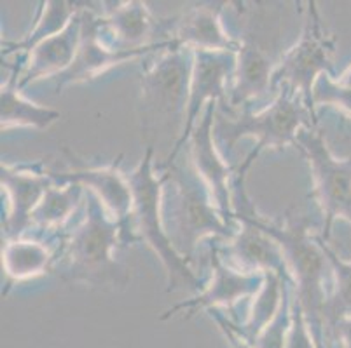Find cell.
<instances>
[{"label":"cell","instance_id":"1","mask_svg":"<svg viewBox=\"0 0 351 348\" xmlns=\"http://www.w3.org/2000/svg\"><path fill=\"white\" fill-rule=\"evenodd\" d=\"M261 150L254 148L241 164L236 168L231 181L232 219H243L261 228L264 234L271 235L282 247L285 256L289 277L292 280L293 298L304 310L306 321L311 330L313 340L318 348L325 345V305H327V256L317 241V235H309V226L304 218H285L283 222H269L261 216L247 191V174L252 164L258 157Z\"/></svg>","mask_w":351,"mask_h":348},{"label":"cell","instance_id":"2","mask_svg":"<svg viewBox=\"0 0 351 348\" xmlns=\"http://www.w3.org/2000/svg\"><path fill=\"white\" fill-rule=\"evenodd\" d=\"M84 216L73 228L58 235L56 261L53 270L60 268L65 282H79L98 289L124 287L130 273L114 258L116 249L135 244L130 225L116 222L104 204L86 190Z\"/></svg>","mask_w":351,"mask_h":348},{"label":"cell","instance_id":"3","mask_svg":"<svg viewBox=\"0 0 351 348\" xmlns=\"http://www.w3.org/2000/svg\"><path fill=\"white\" fill-rule=\"evenodd\" d=\"M154 145H147L142 159L130 174L128 181L133 190V209L130 216V226L136 241L145 242L161 261L166 273V291L175 293L187 289L191 293H201L206 280L199 279L189 267V261L178 254L166 232L162 216V199L168 183V172L156 174Z\"/></svg>","mask_w":351,"mask_h":348},{"label":"cell","instance_id":"4","mask_svg":"<svg viewBox=\"0 0 351 348\" xmlns=\"http://www.w3.org/2000/svg\"><path fill=\"white\" fill-rule=\"evenodd\" d=\"M165 172V171H162ZM171 183L170 200L162 199L166 232L180 256L191 263L197 244L203 239L228 242L236 235L238 223H231L220 213L206 183L193 165H173L166 169Z\"/></svg>","mask_w":351,"mask_h":348},{"label":"cell","instance_id":"5","mask_svg":"<svg viewBox=\"0 0 351 348\" xmlns=\"http://www.w3.org/2000/svg\"><path fill=\"white\" fill-rule=\"evenodd\" d=\"M302 127H318L317 115L311 113L304 100L290 88H280L271 105L254 111L245 107L238 111L217 110L215 142L231 152L241 138H254L261 152L264 148H283L295 145Z\"/></svg>","mask_w":351,"mask_h":348},{"label":"cell","instance_id":"6","mask_svg":"<svg viewBox=\"0 0 351 348\" xmlns=\"http://www.w3.org/2000/svg\"><path fill=\"white\" fill-rule=\"evenodd\" d=\"M193 49L173 46L159 53L142 73V131L143 136L156 133V124L182 133L189 103L193 77Z\"/></svg>","mask_w":351,"mask_h":348},{"label":"cell","instance_id":"7","mask_svg":"<svg viewBox=\"0 0 351 348\" xmlns=\"http://www.w3.org/2000/svg\"><path fill=\"white\" fill-rule=\"evenodd\" d=\"M334 53L336 38L325 31L317 2H308V18L301 37L283 53L273 72L274 94L280 88H290L304 100L311 113L317 115L313 91L322 75H334Z\"/></svg>","mask_w":351,"mask_h":348},{"label":"cell","instance_id":"8","mask_svg":"<svg viewBox=\"0 0 351 348\" xmlns=\"http://www.w3.org/2000/svg\"><path fill=\"white\" fill-rule=\"evenodd\" d=\"M293 146L311 171L313 199L325 218L322 237L328 241L334 222L343 219L351 225V157H336L318 127H302Z\"/></svg>","mask_w":351,"mask_h":348},{"label":"cell","instance_id":"9","mask_svg":"<svg viewBox=\"0 0 351 348\" xmlns=\"http://www.w3.org/2000/svg\"><path fill=\"white\" fill-rule=\"evenodd\" d=\"M193 56V77H191L189 103H187L184 127L180 136L173 142L171 152L168 153V157L161 168H158V171H166L175 164L210 103H220L219 108L228 107L229 88L236 70V53L194 49Z\"/></svg>","mask_w":351,"mask_h":348},{"label":"cell","instance_id":"10","mask_svg":"<svg viewBox=\"0 0 351 348\" xmlns=\"http://www.w3.org/2000/svg\"><path fill=\"white\" fill-rule=\"evenodd\" d=\"M173 46L175 44L170 40V42L152 44L138 49H116L108 46L101 35L100 14H97L91 8H82V35L77 57L65 73L54 79V92L60 94L69 85L93 81L112 66L145 57L156 51L162 53Z\"/></svg>","mask_w":351,"mask_h":348},{"label":"cell","instance_id":"11","mask_svg":"<svg viewBox=\"0 0 351 348\" xmlns=\"http://www.w3.org/2000/svg\"><path fill=\"white\" fill-rule=\"evenodd\" d=\"M210 268L212 277L206 280L203 291L196 296L177 303L159 317V321L173 317L177 314H186V317H193L197 310H234V305L245 298H254L263 287L266 276L263 273H245L239 272L231 265L226 263L219 254L217 241H210Z\"/></svg>","mask_w":351,"mask_h":348},{"label":"cell","instance_id":"12","mask_svg":"<svg viewBox=\"0 0 351 348\" xmlns=\"http://www.w3.org/2000/svg\"><path fill=\"white\" fill-rule=\"evenodd\" d=\"M0 183L8 196L2 239H21L32 226V215L54 183L44 161L28 164H0Z\"/></svg>","mask_w":351,"mask_h":348},{"label":"cell","instance_id":"13","mask_svg":"<svg viewBox=\"0 0 351 348\" xmlns=\"http://www.w3.org/2000/svg\"><path fill=\"white\" fill-rule=\"evenodd\" d=\"M217 110H219V105L210 103L197 126L194 127L189 143H187L189 164L210 188L213 200L224 218L228 222L236 223L232 219L231 200V181L236 168L228 165L215 142Z\"/></svg>","mask_w":351,"mask_h":348},{"label":"cell","instance_id":"14","mask_svg":"<svg viewBox=\"0 0 351 348\" xmlns=\"http://www.w3.org/2000/svg\"><path fill=\"white\" fill-rule=\"evenodd\" d=\"M100 16L101 35L116 49H138L159 42H170L171 18L152 16L147 4L132 0L110 4Z\"/></svg>","mask_w":351,"mask_h":348},{"label":"cell","instance_id":"15","mask_svg":"<svg viewBox=\"0 0 351 348\" xmlns=\"http://www.w3.org/2000/svg\"><path fill=\"white\" fill-rule=\"evenodd\" d=\"M238 42L228 107L220 108V111H238L245 107H254V101L274 94L273 72L276 63H273L261 40L254 34H245L238 38Z\"/></svg>","mask_w":351,"mask_h":348},{"label":"cell","instance_id":"16","mask_svg":"<svg viewBox=\"0 0 351 348\" xmlns=\"http://www.w3.org/2000/svg\"><path fill=\"white\" fill-rule=\"evenodd\" d=\"M236 223L238 230L234 237L228 242H217L222 260L239 272L289 277V268L278 242L252 223L243 219Z\"/></svg>","mask_w":351,"mask_h":348},{"label":"cell","instance_id":"17","mask_svg":"<svg viewBox=\"0 0 351 348\" xmlns=\"http://www.w3.org/2000/svg\"><path fill=\"white\" fill-rule=\"evenodd\" d=\"M123 155L104 168H81L66 172H51L54 183H79L91 191L116 222L130 225L133 209V190L126 174L121 171ZM132 228V226H130Z\"/></svg>","mask_w":351,"mask_h":348},{"label":"cell","instance_id":"18","mask_svg":"<svg viewBox=\"0 0 351 348\" xmlns=\"http://www.w3.org/2000/svg\"><path fill=\"white\" fill-rule=\"evenodd\" d=\"M82 35V8L72 18L69 27L58 35L47 38L23 56L18 88L25 89L34 82L65 73L75 62L81 46Z\"/></svg>","mask_w":351,"mask_h":348},{"label":"cell","instance_id":"19","mask_svg":"<svg viewBox=\"0 0 351 348\" xmlns=\"http://www.w3.org/2000/svg\"><path fill=\"white\" fill-rule=\"evenodd\" d=\"M228 5L226 2L215 4H203L193 8L191 11L171 18L170 40L175 46L187 47V49L199 51H226L236 53L238 51V38L228 34L220 12Z\"/></svg>","mask_w":351,"mask_h":348},{"label":"cell","instance_id":"20","mask_svg":"<svg viewBox=\"0 0 351 348\" xmlns=\"http://www.w3.org/2000/svg\"><path fill=\"white\" fill-rule=\"evenodd\" d=\"M56 261V247L35 239H2V268L5 273V289L2 296H8L14 284L35 279L47 270H53Z\"/></svg>","mask_w":351,"mask_h":348},{"label":"cell","instance_id":"21","mask_svg":"<svg viewBox=\"0 0 351 348\" xmlns=\"http://www.w3.org/2000/svg\"><path fill=\"white\" fill-rule=\"evenodd\" d=\"M21 65L12 66V73L5 84H2L0 92V127L2 131L14 129V127H32L35 131H46L53 124L62 119L58 110L49 107H40L34 101L27 100L18 88Z\"/></svg>","mask_w":351,"mask_h":348},{"label":"cell","instance_id":"22","mask_svg":"<svg viewBox=\"0 0 351 348\" xmlns=\"http://www.w3.org/2000/svg\"><path fill=\"white\" fill-rule=\"evenodd\" d=\"M84 197L86 188L79 183L53 185L32 215V228L60 235Z\"/></svg>","mask_w":351,"mask_h":348},{"label":"cell","instance_id":"23","mask_svg":"<svg viewBox=\"0 0 351 348\" xmlns=\"http://www.w3.org/2000/svg\"><path fill=\"white\" fill-rule=\"evenodd\" d=\"M77 5L79 4L66 2V0L43 2V9H40V14L37 18V23L32 28L30 34L20 42H2V56H8V54L27 56L40 42L65 30L73 16L79 12Z\"/></svg>","mask_w":351,"mask_h":348},{"label":"cell","instance_id":"24","mask_svg":"<svg viewBox=\"0 0 351 348\" xmlns=\"http://www.w3.org/2000/svg\"><path fill=\"white\" fill-rule=\"evenodd\" d=\"M289 280L290 277H282L278 273H266V280H264L261 291L254 296V303H252L247 321L241 325L234 324V327L245 340L252 343L258 334L263 333L264 327L273 321L274 315L278 314Z\"/></svg>","mask_w":351,"mask_h":348},{"label":"cell","instance_id":"25","mask_svg":"<svg viewBox=\"0 0 351 348\" xmlns=\"http://www.w3.org/2000/svg\"><path fill=\"white\" fill-rule=\"evenodd\" d=\"M317 241L330 265L332 284L325 305V330L330 331L341 319L351 317V261L343 260L322 235H317Z\"/></svg>","mask_w":351,"mask_h":348},{"label":"cell","instance_id":"26","mask_svg":"<svg viewBox=\"0 0 351 348\" xmlns=\"http://www.w3.org/2000/svg\"><path fill=\"white\" fill-rule=\"evenodd\" d=\"M292 296L293 287L292 280H289L283 296L282 306H280L278 314L274 315L273 321L258 334L252 347L254 348H287V340H289L290 325H292Z\"/></svg>","mask_w":351,"mask_h":348},{"label":"cell","instance_id":"27","mask_svg":"<svg viewBox=\"0 0 351 348\" xmlns=\"http://www.w3.org/2000/svg\"><path fill=\"white\" fill-rule=\"evenodd\" d=\"M315 107H334L351 119V88L337 82L334 75H322L313 91Z\"/></svg>","mask_w":351,"mask_h":348},{"label":"cell","instance_id":"28","mask_svg":"<svg viewBox=\"0 0 351 348\" xmlns=\"http://www.w3.org/2000/svg\"><path fill=\"white\" fill-rule=\"evenodd\" d=\"M208 315L217 322L219 330L222 331V334L226 336V340L229 341V347L231 348H254L252 347L250 341L245 340V338L239 334V331L234 327V322H232L231 319H228V315H226L224 312L219 310V308H212V310H208Z\"/></svg>","mask_w":351,"mask_h":348},{"label":"cell","instance_id":"29","mask_svg":"<svg viewBox=\"0 0 351 348\" xmlns=\"http://www.w3.org/2000/svg\"><path fill=\"white\" fill-rule=\"evenodd\" d=\"M328 333H334L336 338L339 340L341 347L351 348V317L341 319L339 322L332 325V330Z\"/></svg>","mask_w":351,"mask_h":348},{"label":"cell","instance_id":"30","mask_svg":"<svg viewBox=\"0 0 351 348\" xmlns=\"http://www.w3.org/2000/svg\"><path fill=\"white\" fill-rule=\"evenodd\" d=\"M337 82L343 85H348V88H351V66H348L346 70H344L343 73H341L339 77H336Z\"/></svg>","mask_w":351,"mask_h":348},{"label":"cell","instance_id":"31","mask_svg":"<svg viewBox=\"0 0 351 348\" xmlns=\"http://www.w3.org/2000/svg\"><path fill=\"white\" fill-rule=\"evenodd\" d=\"M324 348H328V347H324Z\"/></svg>","mask_w":351,"mask_h":348}]
</instances>
